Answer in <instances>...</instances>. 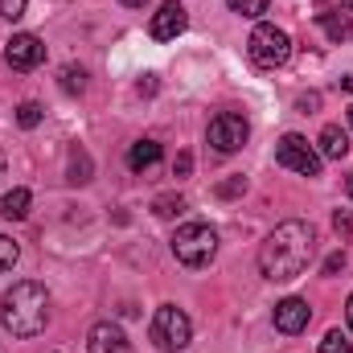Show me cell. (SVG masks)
<instances>
[{
	"label": "cell",
	"mask_w": 353,
	"mask_h": 353,
	"mask_svg": "<svg viewBox=\"0 0 353 353\" xmlns=\"http://www.w3.org/2000/svg\"><path fill=\"white\" fill-rule=\"evenodd\" d=\"M312 255H316V230L308 222L292 218V222H279L259 247V271L271 283H292L308 271Z\"/></svg>",
	"instance_id": "obj_1"
},
{
	"label": "cell",
	"mask_w": 353,
	"mask_h": 353,
	"mask_svg": "<svg viewBox=\"0 0 353 353\" xmlns=\"http://www.w3.org/2000/svg\"><path fill=\"white\" fill-rule=\"evenodd\" d=\"M50 321V292L37 279H17L0 300V325L12 337H37Z\"/></svg>",
	"instance_id": "obj_2"
},
{
	"label": "cell",
	"mask_w": 353,
	"mask_h": 353,
	"mask_svg": "<svg viewBox=\"0 0 353 353\" xmlns=\"http://www.w3.org/2000/svg\"><path fill=\"white\" fill-rule=\"evenodd\" d=\"M173 255L185 267H205L218 255V230L210 222H185L173 234Z\"/></svg>",
	"instance_id": "obj_3"
},
{
	"label": "cell",
	"mask_w": 353,
	"mask_h": 353,
	"mask_svg": "<svg viewBox=\"0 0 353 353\" xmlns=\"http://www.w3.org/2000/svg\"><path fill=\"white\" fill-rule=\"evenodd\" d=\"M247 54H251L255 66L279 70V66H288V58H292V37H288L279 25H255V33H251V41H247Z\"/></svg>",
	"instance_id": "obj_4"
},
{
	"label": "cell",
	"mask_w": 353,
	"mask_h": 353,
	"mask_svg": "<svg viewBox=\"0 0 353 353\" xmlns=\"http://www.w3.org/2000/svg\"><path fill=\"white\" fill-rule=\"evenodd\" d=\"M148 337H152V345L165 353H176L189 345V337H193V325H189V316L176 308V304H161L157 308V316H152V325H148Z\"/></svg>",
	"instance_id": "obj_5"
},
{
	"label": "cell",
	"mask_w": 353,
	"mask_h": 353,
	"mask_svg": "<svg viewBox=\"0 0 353 353\" xmlns=\"http://www.w3.org/2000/svg\"><path fill=\"white\" fill-rule=\"evenodd\" d=\"M275 161H279L283 169L300 173V176H321V152H316L304 136H296V132H288V136L275 144Z\"/></svg>",
	"instance_id": "obj_6"
},
{
	"label": "cell",
	"mask_w": 353,
	"mask_h": 353,
	"mask_svg": "<svg viewBox=\"0 0 353 353\" xmlns=\"http://www.w3.org/2000/svg\"><path fill=\"white\" fill-rule=\"evenodd\" d=\"M205 136H210L214 152L230 157V152H239V148L251 140V123H247L243 115H234V111H222V115H214V119H210Z\"/></svg>",
	"instance_id": "obj_7"
},
{
	"label": "cell",
	"mask_w": 353,
	"mask_h": 353,
	"mask_svg": "<svg viewBox=\"0 0 353 353\" xmlns=\"http://www.w3.org/2000/svg\"><path fill=\"white\" fill-rule=\"evenodd\" d=\"M4 62L12 70H37L46 62V41L37 33H12V41L4 46Z\"/></svg>",
	"instance_id": "obj_8"
},
{
	"label": "cell",
	"mask_w": 353,
	"mask_h": 353,
	"mask_svg": "<svg viewBox=\"0 0 353 353\" xmlns=\"http://www.w3.org/2000/svg\"><path fill=\"white\" fill-rule=\"evenodd\" d=\"M185 29H189L185 4H181V0H165V4L157 8V17H152V37H157V41H176Z\"/></svg>",
	"instance_id": "obj_9"
},
{
	"label": "cell",
	"mask_w": 353,
	"mask_h": 353,
	"mask_svg": "<svg viewBox=\"0 0 353 353\" xmlns=\"http://www.w3.org/2000/svg\"><path fill=\"white\" fill-rule=\"evenodd\" d=\"M308 321H312V308H308V300H300V296H288V300H279V304H275V329H279V333L296 337V333H304V329H308Z\"/></svg>",
	"instance_id": "obj_10"
},
{
	"label": "cell",
	"mask_w": 353,
	"mask_h": 353,
	"mask_svg": "<svg viewBox=\"0 0 353 353\" xmlns=\"http://www.w3.org/2000/svg\"><path fill=\"white\" fill-rule=\"evenodd\" d=\"M87 353H132V345H128V337H123L119 325L99 321V325L90 329V337H87Z\"/></svg>",
	"instance_id": "obj_11"
},
{
	"label": "cell",
	"mask_w": 353,
	"mask_h": 353,
	"mask_svg": "<svg viewBox=\"0 0 353 353\" xmlns=\"http://www.w3.org/2000/svg\"><path fill=\"white\" fill-rule=\"evenodd\" d=\"M321 157H329V161H341L345 152H350V132L341 128V123H329L325 132H321Z\"/></svg>",
	"instance_id": "obj_12"
},
{
	"label": "cell",
	"mask_w": 353,
	"mask_h": 353,
	"mask_svg": "<svg viewBox=\"0 0 353 353\" xmlns=\"http://www.w3.org/2000/svg\"><path fill=\"white\" fill-rule=\"evenodd\" d=\"M161 161V144L157 140H136L132 148H128V169L132 173H144V169H152Z\"/></svg>",
	"instance_id": "obj_13"
},
{
	"label": "cell",
	"mask_w": 353,
	"mask_h": 353,
	"mask_svg": "<svg viewBox=\"0 0 353 353\" xmlns=\"http://www.w3.org/2000/svg\"><path fill=\"white\" fill-rule=\"evenodd\" d=\"M29 205H33V193H29V189H8V193L0 197V214H4L8 222L29 218Z\"/></svg>",
	"instance_id": "obj_14"
},
{
	"label": "cell",
	"mask_w": 353,
	"mask_h": 353,
	"mask_svg": "<svg viewBox=\"0 0 353 353\" xmlns=\"http://www.w3.org/2000/svg\"><path fill=\"white\" fill-rule=\"evenodd\" d=\"M66 181H70V185H87L90 181V157L83 148L70 152V173H66Z\"/></svg>",
	"instance_id": "obj_15"
},
{
	"label": "cell",
	"mask_w": 353,
	"mask_h": 353,
	"mask_svg": "<svg viewBox=\"0 0 353 353\" xmlns=\"http://www.w3.org/2000/svg\"><path fill=\"white\" fill-rule=\"evenodd\" d=\"M152 214H157V218H181V214H185V197L161 193V197L152 201Z\"/></svg>",
	"instance_id": "obj_16"
},
{
	"label": "cell",
	"mask_w": 353,
	"mask_h": 353,
	"mask_svg": "<svg viewBox=\"0 0 353 353\" xmlns=\"http://www.w3.org/2000/svg\"><path fill=\"white\" fill-rule=\"evenodd\" d=\"M321 25H325L329 41H345V33H350V21H345V12H321Z\"/></svg>",
	"instance_id": "obj_17"
},
{
	"label": "cell",
	"mask_w": 353,
	"mask_h": 353,
	"mask_svg": "<svg viewBox=\"0 0 353 353\" xmlns=\"http://www.w3.org/2000/svg\"><path fill=\"white\" fill-rule=\"evenodd\" d=\"M87 87V70L83 66H62V90L66 94H83Z\"/></svg>",
	"instance_id": "obj_18"
},
{
	"label": "cell",
	"mask_w": 353,
	"mask_h": 353,
	"mask_svg": "<svg viewBox=\"0 0 353 353\" xmlns=\"http://www.w3.org/2000/svg\"><path fill=\"white\" fill-rule=\"evenodd\" d=\"M41 115H46V111H41V103H33V99H29V103H21V107H17V123H21V128H25V132H33V128H37V123H41Z\"/></svg>",
	"instance_id": "obj_19"
},
{
	"label": "cell",
	"mask_w": 353,
	"mask_h": 353,
	"mask_svg": "<svg viewBox=\"0 0 353 353\" xmlns=\"http://www.w3.org/2000/svg\"><path fill=\"white\" fill-rule=\"evenodd\" d=\"M226 4H230V12H239V17H263L271 0H226Z\"/></svg>",
	"instance_id": "obj_20"
},
{
	"label": "cell",
	"mask_w": 353,
	"mask_h": 353,
	"mask_svg": "<svg viewBox=\"0 0 353 353\" xmlns=\"http://www.w3.org/2000/svg\"><path fill=\"white\" fill-rule=\"evenodd\" d=\"M321 353H353V345H350V337H345L341 329H333V333H325Z\"/></svg>",
	"instance_id": "obj_21"
},
{
	"label": "cell",
	"mask_w": 353,
	"mask_h": 353,
	"mask_svg": "<svg viewBox=\"0 0 353 353\" xmlns=\"http://www.w3.org/2000/svg\"><path fill=\"white\" fill-rule=\"evenodd\" d=\"M17 259H21V247H17L8 234H0V271H8Z\"/></svg>",
	"instance_id": "obj_22"
},
{
	"label": "cell",
	"mask_w": 353,
	"mask_h": 353,
	"mask_svg": "<svg viewBox=\"0 0 353 353\" xmlns=\"http://www.w3.org/2000/svg\"><path fill=\"white\" fill-rule=\"evenodd\" d=\"M333 230L341 234V243H350L353 239V214L350 210H337V214H333Z\"/></svg>",
	"instance_id": "obj_23"
},
{
	"label": "cell",
	"mask_w": 353,
	"mask_h": 353,
	"mask_svg": "<svg viewBox=\"0 0 353 353\" xmlns=\"http://www.w3.org/2000/svg\"><path fill=\"white\" fill-rule=\"evenodd\" d=\"M214 193H218V197H239V193H247V176H230V181H222Z\"/></svg>",
	"instance_id": "obj_24"
},
{
	"label": "cell",
	"mask_w": 353,
	"mask_h": 353,
	"mask_svg": "<svg viewBox=\"0 0 353 353\" xmlns=\"http://www.w3.org/2000/svg\"><path fill=\"white\" fill-rule=\"evenodd\" d=\"M25 8H29V0H0V17L4 21H21Z\"/></svg>",
	"instance_id": "obj_25"
},
{
	"label": "cell",
	"mask_w": 353,
	"mask_h": 353,
	"mask_svg": "<svg viewBox=\"0 0 353 353\" xmlns=\"http://www.w3.org/2000/svg\"><path fill=\"white\" fill-rule=\"evenodd\" d=\"M345 263H350V259H345V251H333V255L325 259V275H337V271H345Z\"/></svg>",
	"instance_id": "obj_26"
},
{
	"label": "cell",
	"mask_w": 353,
	"mask_h": 353,
	"mask_svg": "<svg viewBox=\"0 0 353 353\" xmlns=\"http://www.w3.org/2000/svg\"><path fill=\"white\" fill-rule=\"evenodd\" d=\"M296 107H300L304 115H312V111L321 107V94H300V103H296Z\"/></svg>",
	"instance_id": "obj_27"
},
{
	"label": "cell",
	"mask_w": 353,
	"mask_h": 353,
	"mask_svg": "<svg viewBox=\"0 0 353 353\" xmlns=\"http://www.w3.org/2000/svg\"><path fill=\"white\" fill-rule=\"evenodd\" d=\"M189 169H193V157H189V152H181V157H176V165H173V176H189Z\"/></svg>",
	"instance_id": "obj_28"
},
{
	"label": "cell",
	"mask_w": 353,
	"mask_h": 353,
	"mask_svg": "<svg viewBox=\"0 0 353 353\" xmlns=\"http://www.w3.org/2000/svg\"><path fill=\"white\" fill-rule=\"evenodd\" d=\"M345 321H350V329H353V292H350V300H345Z\"/></svg>",
	"instance_id": "obj_29"
},
{
	"label": "cell",
	"mask_w": 353,
	"mask_h": 353,
	"mask_svg": "<svg viewBox=\"0 0 353 353\" xmlns=\"http://www.w3.org/2000/svg\"><path fill=\"white\" fill-rule=\"evenodd\" d=\"M119 4H128V8H144L148 0H119Z\"/></svg>",
	"instance_id": "obj_30"
},
{
	"label": "cell",
	"mask_w": 353,
	"mask_h": 353,
	"mask_svg": "<svg viewBox=\"0 0 353 353\" xmlns=\"http://www.w3.org/2000/svg\"><path fill=\"white\" fill-rule=\"evenodd\" d=\"M345 193H350V197H353V173L345 176Z\"/></svg>",
	"instance_id": "obj_31"
},
{
	"label": "cell",
	"mask_w": 353,
	"mask_h": 353,
	"mask_svg": "<svg viewBox=\"0 0 353 353\" xmlns=\"http://www.w3.org/2000/svg\"><path fill=\"white\" fill-rule=\"evenodd\" d=\"M4 165H8V157H4V148H0V176H4Z\"/></svg>",
	"instance_id": "obj_32"
},
{
	"label": "cell",
	"mask_w": 353,
	"mask_h": 353,
	"mask_svg": "<svg viewBox=\"0 0 353 353\" xmlns=\"http://www.w3.org/2000/svg\"><path fill=\"white\" fill-rule=\"evenodd\" d=\"M341 4H345V8H353V0H341Z\"/></svg>",
	"instance_id": "obj_33"
},
{
	"label": "cell",
	"mask_w": 353,
	"mask_h": 353,
	"mask_svg": "<svg viewBox=\"0 0 353 353\" xmlns=\"http://www.w3.org/2000/svg\"><path fill=\"white\" fill-rule=\"evenodd\" d=\"M350 128H353V107H350Z\"/></svg>",
	"instance_id": "obj_34"
}]
</instances>
